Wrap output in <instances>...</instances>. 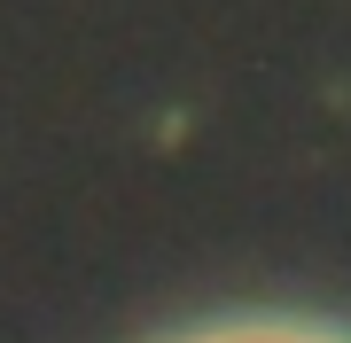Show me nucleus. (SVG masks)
Returning <instances> with one entry per match:
<instances>
[{
    "label": "nucleus",
    "instance_id": "1",
    "mask_svg": "<svg viewBox=\"0 0 351 343\" xmlns=\"http://www.w3.org/2000/svg\"><path fill=\"white\" fill-rule=\"evenodd\" d=\"M164 343H351V328L313 320V312H219V320H195V328H180Z\"/></svg>",
    "mask_w": 351,
    "mask_h": 343
}]
</instances>
